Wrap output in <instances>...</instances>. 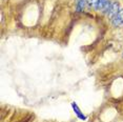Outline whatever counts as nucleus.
Instances as JSON below:
<instances>
[{
    "mask_svg": "<svg viewBox=\"0 0 123 122\" xmlns=\"http://www.w3.org/2000/svg\"><path fill=\"white\" fill-rule=\"evenodd\" d=\"M98 0H86V3H87L89 6H95L97 3Z\"/></svg>",
    "mask_w": 123,
    "mask_h": 122,
    "instance_id": "6",
    "label": "nucleus"
},
{
    "mask_svg": "<svg viewBox=\"0 0 123 122\" xmlns=\"http://www.w3.org/2000/svg\"><path fill=\"white\" fill-rule=\"evenodd\" d=\"M122 57H123V55H122Z\"/></svg>",
    "mask_w": 123,
    "mask_h": 122,
    "instance_id": "7",
    "label": "nucleus"
},
{
    "mask_svg": "<svg viewBox=\"0 0 123 122\" xmlns=\"http://www.w3.org/2000/svg\"><path fill=\"white\" fill-rule=\"evenodd\" d=\"M123 23V9H121L118 12L116 16L113 18V25L114 26H119Z\"/></svg>",
    "mask_w": 123,
    "mask_h": 122,
    "instance_id": "2",
    "label": "nucleus"
},
{
    "mask_svg": "<svg viewBox=\"0 0 123 122\" xmlns=\"http://www.w3.org/2000/svg\"><path fill=\"white\" fill-rule=\"evenodd\" d=\"M107 0H98L96 5H95V9H96L97 11H103L104 10V7L106 6V4H107Z\"/></svg>",
    "mask_w": 123,
    "mask_h": 122,
    "instance_id": "4",
    "label": "nucleus"
},
{
    "mask_svg": "<svg viewBox=\"0 0 123 122\" xmlns=\"http://www.w3.org/2000/svg\"><path fill=\"white\" fill-rule=\"evenodd\" d=\"M119 3L118 2H113V3L111 4V7H110V11H108V13H107V16L110 18L113 19L115 16L118 14L119 12Z\"/></svg>",
    "mask_w": 123,
    "mask_h": 122,
    "instance_id": "1",
    "label": "nucleus"
},
{
    "mask_svg": "<svg viewBox=\"0 0 123 122\" xmlns=\"http://www.w3.org/2000/svg\"><path fill=\"white\" fill-rule=\"evenodd\" d=\"M85 4H86V0H79L77 2V6H76V12H82L83 9L85 7Z\"/></svg>",
    "mask_w": 123,
    "mask_h": 122,
    "instance_id": "5",
    "label": "nucleus"
},
{
    "mask_svg": "<svg viewBox=\"0 0 123 122\" xmlns=\"http://www.w3.org/2000/svg\"><path fill=\"white\" fill-rule=\"evenodd\" d=\"M72 107H73V110H74V112H75V114L77 115V117L80 119V120H86V116L85 115H83V113L80 110V109L78 107V105H77V103L76 102H72Z\"/></svg>",
    "mask_w": 123,
    "mask_h": 122,
    "instance_id": "3",
    "label": "nucleus"
}]
</instances>
